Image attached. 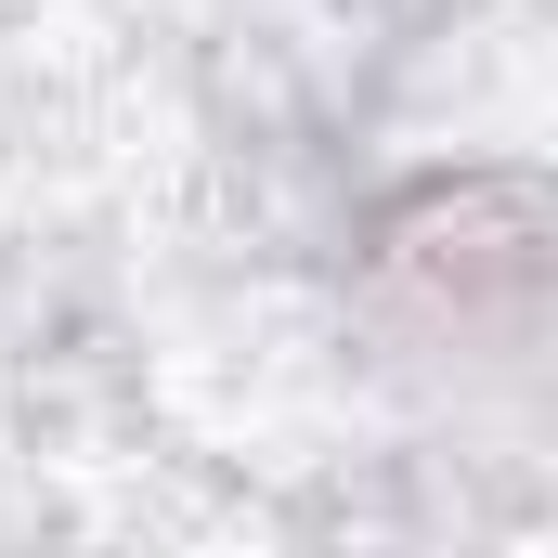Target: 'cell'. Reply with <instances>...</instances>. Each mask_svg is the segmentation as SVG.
<instances>
[{
  "label": "cell",
  "instance_id": "6da1fadb",
  "mask_svg": "<svg viewBox=\"0 0 558 558\" xmlns=\"http://www.w3.org/2000/svg\"><path fill=\"white\" fill-rule=\"evenodd\" d=\"M377 312L403 351L454 364H533L546 338V208L533 182H428L377 234Z\"/></svg>",
  "mask_w": 558,
  "mask_h": 558
}]
</instances>
